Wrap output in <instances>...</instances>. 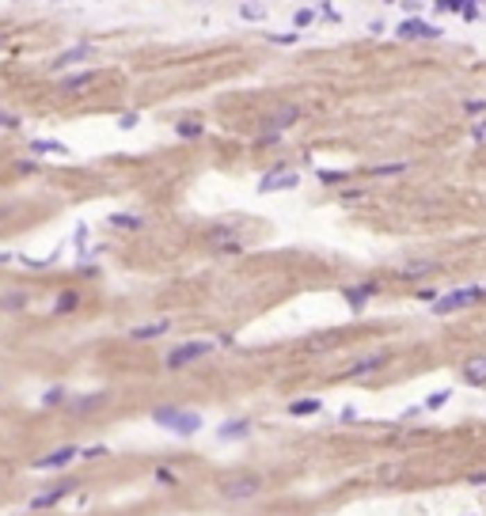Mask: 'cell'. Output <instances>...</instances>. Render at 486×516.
<instances>
[{"mask_svg":"<svg viewBox=\"0 0 486 516\" xmlns=\"http://www.w3.org/2000/svg\"><path fill=\"white\" fill-rule=\"evenodd\" d=\"M471 141L475 144H486V122H479V126L471 129Z\"/></svg>","mask_w":486,"mask_h":516,"instance_id":"4dcf8cb0","label":"cell"},{"mask_svg":"<svg viewBox=\"0 0 486 516\" xmlns=\"http://www.w3.org/2000/svg\"><path fill=\"white\" fill-rule=\"evenodd\" d=\"M247 433H251V422H247V418H236V422L221 425L217 437H221V440H240V437H247Z\"/></svg>","mask_w":486,"mask_h":516,"instance_id":"9a60e30c","label":"cell"},{"mask_svg":"<svg viewBox=\"0 0 486 516\" xmlns=\"http://www.w3.org/2000/svg\"><path fill=\"white\" fill-rule=\"evenodd\" d=\"M301 118V107H281V110H274L270 118H266V133H278L281 137V129H289Z\"/></svg>","mask_w":486,"mask_h":516,"instance_id":"9c48e42d","label":"cell"},{"mask_svg":"<svg viewBox=\"0 0 486 516\" xmlns=\"http://www.w3.org/2000/svg\"><path fill=\"white\" fill-rule=\"evenodd\" d=\"M103 402H107V391H99V395H84V399L72 402V410H80V414H84V410H95V406H103Z\"/></svg>","mask_w":486,"mask_h":516,"instance_id":"7402d4cb","label":"cell"},{"mask_svg":"<svg viewBox=\"0 0 486 516\" xmlns=\"http://www.w3.org/2000/svg\"><path fill=\"white\" fill-rule=\"evenodd\" d=\"M296 182H301V179H296L293 171H278V175L270 171L262 182H258V194H274V190H296Z\"/></svg>","mask_w":486,"mask_h":516,"instance_id":"ba28073f","label":"cell"},{"mask_svg":"<svg viewBox=\"0 0 486 516\" xmlns=\"http://www.w3.org/2000/svg\"><path fill=\"white\" fill-rule=\"evenodd\" d=\"M407 164H384V167H372V175H403Z\"/></svg>","mask_w":486,"mask_h":516,"instance_id":"4316f807","label":"cell"},{"mask_svg":"<svg viewBox=\"0 0 486 516\" xmlns=\"http://www.w3.org/2000/svg\"><path fill=\"white\" fill-rule=\"evenodd\" d=\"M449 399H452V391H433V395L426 399V410H441Z\"/></svg>","mask_w":486,"mask_h":516,"instance_id":"d4e9b609","label":"cell"},{"mask_svg":"<svg viewBox=\"0 0 486 516\" xmlns=\"http://www.w3.org/2000/svg\"><path fill=\"white\" fill-rule=\"evenodd\" d=\"M31 152H38V156H69V144L65 141H31Z\"/></svg>","mask_w":486,"mask_h":516,"instance_id":"2e32d148","label":"cell"},{"mask_svg":"<svg viewBox=\"0 0 486 516\" xmlns=\"http://www.w3.org/2000/svg\"><path fill=\"white\" fill-rule=\"evenodd\" d=\"M395 35L399 38H429V42H433V38H441V27H429L426 19H407V23H399V27H395Z\"/></svg>","mask_w":486,"mask_h":516,"instance_id":"5b68a950","label":"cell"},{"mask_svg":"<svg viewBox=\"0 0 486 516\" xmlns=\"http://www.w3.org/2000/svg\"><path fill=\"white\" fill-rule=\"evenodd\" d=\"M110 224H115V228H141V216H126V213H115V216H110Z\"/></svg>","mask_w":486,"mask_h":516,"instance_id":"cb8c5ba5","label":"cell"},{"mask_svg":"<svg viewBox=\"0 0 486 516\" xmlns=\"http://www.w3.org/2000/svg\"><path fill=\"white\" fill-rule=\"evenodd\" d=\"M8 216H12V209H8V205H0V224H4Z\"/></svg>","mask_w":486,"mask_h":516,"instance_id":"74e56055","label":"cell"},{"mask_svg":"<svg viewBox=\"0 0 486 516\" xmlns=\"http://www.w3.org/2000/svg\"><path fill=\"white\" fill-rule=\"evenodd\" d=\"M152 422L164 425V429H171V433H179V437H194V433L201 429V414L179 410V406H160L156 414H152Z\"/></svg>","mask_w":486,"mask_h":516,"instance_id":"6da1fadb","label":"cell"},{"mask_svg":"<svg viewBox=\"0 0 486 516\" xmlns=\"http://www.w3.org/2000/svg\"><path fill=\"white\" fill-rule=\"evenodd\" d=\"M31 304V296L23 289H12V293H0V311H23Z\"/></svg>","mask_w":486,"mask_h":516,"instance_id":"4fadbf2b","label":"cell"},{"mask_svg":"<svg viewBox=\"0 0 486 516\" xmlns=\"http://www.w3.org/2000/svg\"><path fill=\"white\" fill-rule=\"evenodd\" d=\"M76 456H80V448H72V445H65V448H53L50 456L35 459V471H53V467H65V463H72Z\"/></svg>","mask_w":486,"mask_h":516,"instance_id":"52a82bcc","label":"cell"},{"mask_svg":"<svg viewBox=\"0 0 486 516\" xmlns=\"http://www.w3.org/2000/svg\"><path fill=\"white\" fill-rule=\"evenodd\" d=\"M471 486H486V471H479V474H471Z\"/></svg>","mask_w":486,"mask_h":516,"instance_id":"8d00e7d4","label":"cell"},{"mask_svg":"<svg viewBox=\"0 0 486 516\" xmlns=\"http://www.w3.org/2000/svg\"><path fill=\"white\" fill-rule=\"evenodd\" d=\"M312 19H315V12H312V8H301L293 23H296V27H308V23H312Z\"/></svg>","mask_w":486,"mask_h":516,"instance_id":"83f0119b","label":"cell"},{"mask_svg":"<svg viewBox=\"0 0 486 516\" xmlns=\"http://www.w3.org/2000/svg\"><path fill=\"white\" fill-rule=\"evenodd\" d=\"M319 179H323V182H342L346 175H342V171H319Z\"/></svg>","mask_w":486,"mask_h":516,"instance_id":"836d02e7","label":"cell"},{"mask_svg":"<svg viewBox=\"0 0 486 516\" xmlns=\"http://www.w3.org/2000/svg\"><path fill=\"white\" fill-rule=\"evenodd\" d=\"M464 380L471 387L486 384V357H471V361H467V365H464Z\"/></svg>","mask_w":486,"mask_h":516,"instance_id":"7c38bea8","label":"cell"},{"mask_svg":"<svg viewBox=\"0 0 486 516\" xmlns=\"http://www.w3.org/2000/svg\"><path fill=\"white\" fill-rule=\"evenodd\" d=\"M87 84H92V72H76V76H65L61 80V92H80V87H87Z\"/></svg>","mask_w":486,"mask_h":516,"instance_id":"44dd1931","label":"cell"},{"mask_svg":"<svg viewBox=\"0 0 486 516\" xmlns=\"http://www.w3.org/2000/svg\"><path fill=\"white\" fill-rule=\"evenodd\" d=\"M72 490H76V479H69V482H61V486L46 490V494L31 497V509H50V505H58V501H65V497H69Z\"/></svg>","mask_w":486,"mask_h":516,"instance_id":"8992f818","label":"cell"},{"mask_svg":"<svg viewBox=\"0 0 486 516\" xmlns=\"http://www.w3.org/2000/svg\"><path fill=\"white\" fill-rule=\"evenodd\" d=\"M319 410H323V402H319V399H296V402H289V414H293V418L319 414Z\"/></svg>","mask_w":486,"mask_h":516,"instance_id":"d6986e66","label":"cell"},{"mask_svg":"<svg viewBox=\"0 0 486 516\" xmlns=\"http://www.w3.org/2000/svg\"><path fill=\"white\" fill-rule=\"evenodd\" d=\"M61 402H69V391H65V387H50V391L42 395V406H61Z\"/></svg>","mask_w":486,"mask_h":516,"instance_id":"603a6c76","label":"cell"},{"mask_svg":"<svg viewBox=\"0 0 486 516\" xmlns=\"http://www.w3.org/2000/svg\"><path fill=\"white\" fill-rule=\"evenodd\" d=\"M479 296H483V289H456V293H449V296H437V300H433V311H437V316H449V311L467 308V304L479 300Z\"/></svg>","mask_w":486,"mask_h":516,"instance_id":"277c9868","label":"cell"},{"mask_svg":"<svg viewBox=\"0 0 486 516\" xmlns=\"http://www.w3.org/2000/svg\"><path fill=\"white\" fill-rule=\"evenodd\" d=\"M464 110H467V114H486V103L483 99H467Z\"/></svg>","mask_w":486,"mask_h":516,"instance_id":"f1b7e54d","label":"cell"},{"mask_svg":"<svg viewBox=\"0 0 486 516\" xmlns=\"http://www.w3.org/2000/svg\"><path fill=\"white\" fill-rule=\"evenodd\" d=\"M369 296H376V285H372V281H369V285H353V289H346V300H350L353 308H361Z\"/></svg>","mask_w":486,"mask_h":516,"instance_id":"ac0fdd59","label":"cell"},{"mask_svg":"<svg viewBox=\"0 0 486 516\" xmlns=\"http://www.w3.org/2000/svg\"><path fill=\"white\" fill-rule=\"evenodd\" d=\"M198 133H201V126H198V122H186V126L179 122V137H198Z\"/></svg>","mask_w":486,"mask_h":516,"instance_id":"f546056e","label":"cell"},{"mask_svg":"<svg viewBox=\"0 0 486 516\" xmlns=\"http://www.w3.org/2000/svg\"><path fill=\"white\" fill-rule=\"evenodd\" d=\"M84 58H92V46H72V50H65L61 58L53 61V69L61 72V69H69V64H80Z\"/></svg>","mask_w":486,"mask_h":516,"instance_id":"5bb4252c","label":"cell"},{"mask_svg":"<svg viewBox=\"0 0 486 516\" xmlns=\"http://www.w3.org/2000/svg\"><path fill=\"white\" fill-rule=\"evenodd\" d=\"M255 494H262V479L258 474H232V479L221 482V497H228V501H247Z\"/></svg>","mask_w":486,"mask_h":516,"instance_id":"7a4b0ae2","label":"cell"},{"mask_svg":"<svg viewBox=\"0 0 486 516\" xmlns=\"http://www.w3.org/2000/svg\"><path fill=\"white\" fill-rule=\"evenodd\" d=\"M76 308H80V293H72V289H65V293L58 296V304H53L58 316H61V311H76Z\"/></svg>","mask_w":486,"mask_h":516,"instance_id":"ffe728a7","label":"cell"},{"mask_svg":"<svg viewBox=\"0 0 486 516\" xmlns=\"http://www.w3.org/2000/svg\"><path fill=\"white\" fill-rule=\"evenodd\" d=\"M167 330H171V322L156 319V322H141V327H133V330H129V338H133V342H149V338H160V334H167Z\"/></svg>","mask_w":486,"mask_h":516,"instance_id":"30bf717a","label":"cell"},{"mask_svg":"<svg viewBox=\"0 0 486 516\" xmlns=\"http://www.w3.org/2000/svg\"><path fill=\"white\" fill-rule=\"evenodd\" d=\"M384 353H372V357H361L358 365H350L342 376H350V380H358V376H369V372H376V368H384Z\"/></svg>","mask_w":486,"mask_h":516,"instance_id":"8fae6325","label":"cell"},{"mask_svg":"<svg viewBox=\"0 0 486 516\" xmlns=\"http://www.w3.org/2000/svg\"><path fill=\"white\" fill-rule=\"evenodd\" d=\"M433 270H441V266L433 262V258H422V262H407L403 266V277H426V273H433Z\"/></svg>","mask_w":486,"mask_h":516,"instance_id":"e0dca14e","label":"cell"},{"mask_svg":"<svg viewBox=\"0 0 486 516\" xmlns=\"http://www.w3.org/2000/svg\"><path fill=\"white\" fill-rule=\"evenodd\" d=\"M240 15H243V19H262L266 8H262V4H243V8H240Z\"/></svg>","mask_w":486,"mask_h":516,"instance_id":"484cf974","label":"cell"},{"mask_svg":"<svg viewBox=\"0 0 486 516\" xmlns=\"http://www.w3.org/2000/svg\"><path fill=\"white\" fill-rule=\"evenodd\" d=\"M4 262H8V255H4V251H0V266H4Z\"/></svg>","mask_w":486,"mask_h":516,"instance_id":"f35d334b","label":"cell"},{"mask_svg":"<svg viewBox=\"0 0 486 516\" xmlns=\"http://www.w3.org/2000/svg\"><path fill=\"white\" fill-rule=\"evenodd\" d=\"M137 126V114H122L118 118V129H133Z\"/></svg>","mask_w":486,"mask_h":516,"instance_id":"e575fe53","label":"cell"},{"mask_svg":"<svg viewBox=\"0 0 486 516\" xmlns=\"http://www.w3.org/2000/svg\"><path fill=\"white\" fill-rule=\"evenodd\" d=\"M80 456H87V459H99V456H107V448H103V445H95V448H84Z\"/></svg>","mask_w":486,"mask_h":516,"instance_id":"d6a6232c","label":"cell"},{"mask_svg":"<svg viewBox=\"0 0 486 516\" xmlns=\"http://www.w3.org/2000/svg\"><path fill=\"white\" fill-rule=\"evenodd\" d=\"M156 479H160V482H164V486H175V474H171V471H167V467H160V471H156Z\"/></svg>","mask_w":486,"mask_h":516,"instance_id":"1f68e13d","label":"cell"},{"mask_svg":"<svg viewBox=\"0 0 486 516\" xmlns=\"http://www.w3.org/2000/svg\"><path fill=\"white\" fill-rule=\"evenodd\" d=\"M19 126V118H12V114H0V129H15Z\"/></svg>","mask_w":486,"mask_h":516,"instance_id":"d590c367","label":"cell"},{"mask_svg":"<svg viewBox=\"0 0 486 516\" xmlns=\"http://www.w3.org/2000/svg\"><path fill=\"white\" fill-rule=\"evenodd\" d=\"M209 353H213V342H183L164 357V365L167 368H183V365H194V361L209 357Z\"/></svg>","mask_w":486,"mask_h":516,"instance_id":"3957f363","label":"cell"}]
</instances>
